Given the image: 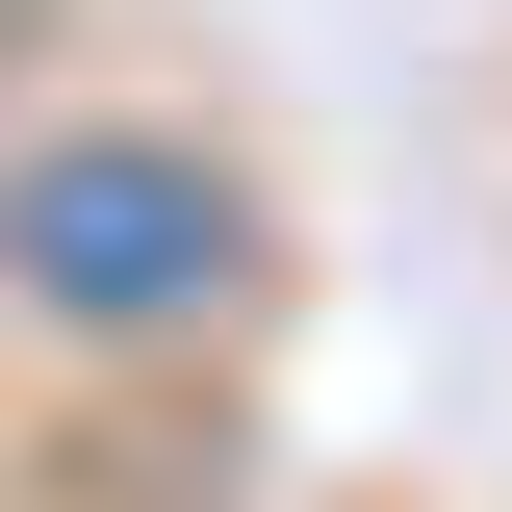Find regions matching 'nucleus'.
Wrapping results in <instances>:
<instances>
[{"label":"nucleus","mask_w":512,"mask_h":512,"mask_svg":"<svg viewBox=\"0 0 512 512\" xmlns=\"http://www.w3.org/2000/svg\"><path fill=\"white\" fill-rule=\"evenodd\" d=\"M0 282L77 308V333H205L256 282V205L180 128H26V154H0Z\"/></svg>","instance_id":"obj_1"}]
</instances>
